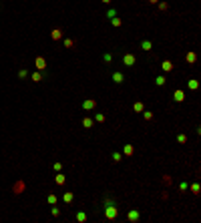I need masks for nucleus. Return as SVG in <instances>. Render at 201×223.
I'll use <instances>...</instances> for the list:
<instances>
[{"label": "nucleus", "mask_w": 201, "mask_h": 223, "mask_svg": "<svg viewBox=\"0 0 201 223\" xmlns=\"http://www.w3.org/2000/svg\"><path fill=\"white\" fill-rule=\"evenodd\" d=\"M62 201H64V203H73V201H75V193H73V191L62 193Z\"/></svg>", "instance_id": "8"}, {"label": "nucleus", "mask_w": 201, "mask_h": 223, "mask_svg": "<svg viewBox=\"0 0 201 223\" xmlns=\"http://www.w3.org/2000/svg\"><path fill=\"white\" fill-rule=\"evenodd\" d=\"M141 48H143V50H151V48H153V42H151L149 38H145V40L141 42Z\"/></svg>", "instance_id": "15"}, {"label": "nucleus", "mask_w": 201, "mask_h": 223, "mask_svg": "<svg viewBox=\"0 0 201 223\" xmlns=\"http://www.w3.org/2000/svg\"><path fill=\"white\" fill-rule=\"evenodd\" d=\"M191 191L197 195V193H199V185H197V183H193V185H191Z\"/></svg>", "instance_id": "34"}, {"label": "nucleus", "mask_w": 201, "mask_h": 223, "mask_svg": "<svg viewBox=\"0 0 201 223\" xmlns=\"http://www.w3.org/2000/svg\"><path fill=\"white\" fill-rule=\"evenodd\" d=\"M173 99H175V103H183V101H185V92H183V90H175Z\"/></svg>", "instance_id": "9"}, {"label": "nucleus", "mask_w": 201, "mask_h": 223, "mask_svg": "<svg viewBox=\"0 0 201 223\" xmlns=\"http://www.w3.org/2000/svg\"><path fill=\"white\" fill-rule=\"evenodd\" d=\"M133 111H135V113H143V111H145L143 103H135V105H133Z\"/></svg>", "instance_id": "18"}, {"label": "nucleus", "mask_w": 201, "mask_h": 223, "mask_svg": "<svg viewBox=\"0 0 201 223\" xmlns=\"http://www.w3.org/2000/svg\"><path fill=\"white\" fill-rule=\"evenodd\" d=\"M103 2H105V4H111V0H103Z\"/></svg>", "instance_id": "37"}, {"label": "nucleus", "mask_w": 201, "mask_h": 223, "mask_svg": "<svg viewBox=\"0 0 201 223\" xmlns=\"http://www.w3.org/2000/svg\"><path fill=\"white\" fill-rule=\"evenodd\" d=\"M64 46H67V48H73V46H75V42H73L71 38H67V40H64Z\"/></svg>", "instance_id": "31"}, {"label": "nucleus", "mask_w": 201, "mask_h": 223, "mask_svg": "<svg viewBox=\"0 0 201 223\" xmlns=\"http://www.w3.org/2000/svg\"><path fill=\"white\" fill-rule=\"evenodd\" d=\"M77 221H79V223L86 221V213H84V211H77Z\"/></svg>", "instance_id": "17"}, {"label": "nucleus", "mask_w": 201, "mask_h": 223, "mask_svg": "<svg viewBox=\"0 0 201 223\" xmlns=\"http://www.w3.org/2000/svg\"><path fill=\"white\" fill-rule=\"evenodd\" d=\"M103 215L109 219V221H115L117 217H119V209H117V199L111 195V193H107L105 195V199H103Z\"/></svg>", "instance_id": "1"}, {"label": "nucleus", "mask_w": 201, "mask_h": 223, "mask_svg": "<svg viewBox=\"0 0 201 223\" xmlns=\"http://www.w3.org/2000/svg\"><path fill=\"white\" fill-rule=\"evenodd\" d=\"M111 22H113V26H121V24H123V20L117 18V16H113V18H111Z\"/></svg>", "instance_id": "26"}, {"label": "nucleus", "mask_w": 201, "mask_h": 223, "mask_svg": "<svg viewBox=\"0 0 201 223\" xmlns=\"http://www.w3.org/2000/svg\"><path fill=\"white\" fill-rule=\"evenodd\" d=\"M187 187H189L187 181H181V183H179V189H181V191H187Z\"/></svg>", "instance_id": "29"}, {"label": "nucleus", "mask_w": 201, "mask_h": 223, "mask_svg": "<svg viewBox=\"0 0 201 223\" xmlns=\"http://www.w3.org/2000/svg\"><path fill=\"white\" fill-rule=\"evenodd\" d=\"M26 77H28V70L26 68H20L18 70V79H26Z\"/></svg>", "instance_id": "24"}, {"label": "nucleus", "mask_w": 201, "mask_h": 223, "mask_svg": "<svg viewBox=\"0 0 201 223\" xmlns=\"http://www.w3.org/2000/svg\"><path fill=\"white\" fill-rule=\"evenodd\" d=\"M187 87H189V90H197L199 89V83L195 79H191V81H187Z\"/></svg>", "instance_id": "13"}, {"label": "nucleus", "mask_w": 201, "mask_h": 223, "mask_svg": "<svg viewBox=\"0 0 201 223\" xmlns=\"http://www.w3.org/2000/svg\"><path fill=\"white\" fill-rule=\"evenodd\" d=\"M165 83H167V81H165V77H157V79H155V85H157V87H163Z\"/></svg>", "instance_id": "22"}, {"label": "nucleus", "mask_w": 201, "mask_h": 223, "mask_svg": "<svg viewBox=\"0 0 201 223\" xmlns=\"http://www.w3.org/2000/svg\"><path fill=\"white\" fill-rule=\"evenodd\" d=\"M133 153H135L133 145H125V147H123V155H125V157H131Z\"/></svg>", "instance_id": "11"}, {"label": "nucleus", "mask_w": 201, "mask_h": 223, "mask_svg": "<svg viewBox=\"0 0 201 223\" xmlns=\"http://www.w3.org/2000/svg\"><path fill=\"white\" fill-rule=\"evenodd\" d=\"M185 58H187V62H195V60H197V54H195V52H187Z\"/></svg>", "instance_id": "19"}, {"label": "nucleus", "mask_w": 201, "mask_h": 223, "mask_svg": "<svg viewBox=\"0 0 201 223\" xmlns=\"http://www.w3.org/2000/svg\"><path fill=\"white\" fill-rule=\"evenodd\" d=\"M161 68H163L165 73H171V70H173V64H171V60H163V64H161Z\"/></svg>", "instance_id": "12"}, {"label": "nucleus", "mask_w": 201, "mask_h": 223, "mask_svg": "<svg viewBox=\"0 0 201 223\" xmlns=\"http://www.w3.org/2000/svg\"><path fill=\"white\" fill-rule=\"evenodd\" d=\"M135 62H137L135 54H131V52H125V54H123V64H125V66H133Z\"/></svg>", "instance_id": "3"}, {"label": "nucleus", "mask_w": 201, "mask_h": 223, "mask_svg": "<svg viewBox=\"0 0 201 223\" xmlns=\"http://www.w3.org/2000/svg\"><path fill=\"white\" fill-rule=\"evenodd\" d=\"M95 107H97V101H95V99H84V101L80 103V109H82V111H93Z\"/></svg>", "instance_id": "2"}, {"label": "nucleus", "mask_w": 201, "mask_h": 223, "mask_svg": "<svg viewBox=\"0 0 201 223\" xmlns=\"http://www.w3.org/2000/svg\"><path fill=\"white\" fill-rule=\"evenodd\" d=\"M103 60H105V62H113V54H111V52H105V54H103Z\"/></svg>", "instance_id": "23"}, {"label": "nucleus", "mask_w": 201, "mask_h": 223, "mask_svg": "<svg viewBox=\"0 0 201 223\" xmlns=\"http://www.w3.org/2000/svg\"><path fill=\"white\" fill-rule=\"evenodd\" d=\"M50 213H52V217H58V215H60V209H58L56 205H52V209H50Z\"/></svg>", "instance_id": "25"}, {"label": "nucleus", "mask_w": 201, "mask_h": 223, "mask_svg": "<svg viewBox=\"0 0 201 223\" xmlns=\"http://www.w3.org/2000/svg\"><path fill=\"white\" fill-rule=\"evenodd\" d=\"M143 117L149 121V119H153V113H151V111H143Z\"/></svg>", "instance_id": "30"}, {"label": "nucleus", "mask_w": 201, "mask_h": 223, "mask_svg": "<svg viewBox=\"0 0 201 223\" xmlns=\"http://www.w3.org/2000/svg\"><path fill=\"white\" fill-rule=\"evenodd\" d=\"M113 16H117V8H111V10L107 12V18H109V20H111Z\"/></svg>", "instance_id": "27"}, {"label": "nucleus", "mask_w": 201, "mask_h": 223, "mask_svg": "<svg viewBox=\"0 0 201 223\" xmlns=\"http://www.w3.org/2000/svg\"><path fill=\"white\" fill-rule=\"evenodd\" d=\"M34 64H36L38 70H46V60H44L42 56H36V58H34Z\"/></svg>", "instance_id": "6"}, {"label": "nucleus", "mask_w": 201, "mask_h": 223, "mask_svg": "<svg viewBox=\"0 0 201 223\" xmlns=\"http://www.w3.org/2000/svg\"><path fill=\"white\" fill-rule=\"evenodd\" d=\"M42 79H46V73H42V70H36V73H32V81H34V83H40Z\"/></svg>", "instance_id": "7"}, {"label": "nucleus", "mask_w": 201, "mask_h": 223, "mask_svg": "<svg viewBox=\"0 0 201 223\" xmlns=\"http://www.w3.org/2000/svg\"><path fill=\"white\" fill-rule=\"evenodd\" d=\"M82 127H84V129H91V127H93V119H91V117H84V119H82Z\"/></svg>", "instance_id": "16"}, {"label": "nucleus", "mask_w": 201, "mask_h": 223, "mask_svg": "<svg viewBox=\"0 0 201 223\" xmlns=\"http://www.w3.org/2000/svg\"><path fill=\"white\" fill-rule=\"evenodd\" d=\"M95 121H97V123H103V121H105V115L97 113V115H95Z\"/></svg>", "instance_id": "28"}, {"label": "nucleus", "mask_w": 201, "mask_h": 223, "mask_svg": "<svg viewBox=\"0 0 201 223\" xmlns=\"http://www.w3.org/2000/svg\"><path fill=\"white\" fill-rule=\"evenodd\" d=\"M50 38H52V40H60V38H62V30L54 28V30L50 32Z\"/></svg>", "instance_id": "10"}, {"label": "nucleus", "mask_w": 201, "mask_h": 223, "mask_svg": "<svg viewBox=\"0 0 201 223\" xmlns=\"http://www.w3.org/2000/svg\"><path fill=\"white\" fill-rule=\"evenodd\" d=\"M127 219H129L131 223H137L139 219H141V211H139V209H131V211L127 213Z\"/></svg>", "instance_id": "4"}, {"label": "nucleus", "mask_w": 201, "mask_h": 223, "mask_svg": "<svg viewBox=\"0 0 201 223\" xmlns=\"http://www.w3.org/2000/svg\"><path fill=\"white\" fill-rule=\"evenodd\" d=\"M22 187H24V185H22V183H18V185H16V187H14V191H16V193H18V191H22Z\"/></svg>", "instance_id": "35"}, {"label": "nucleus", "mask_w": 201, "mask_h": 223, "mask_svg": "<svg viewBox=\"0 0 201 223\" xmlns=\"http://www.w3.org/2000/svg\"><path fill=\"white\" fill-rule=\"evenodd\" d=\"M64 181H67V179H64V175L58 171V173H56V177H54V183H56V185H64Z\"/></svg>", "instance_id": "14"}, {"label": "nucleus", "mask_w": 201, "mask_h": 223, "mask_svg": "<svg viewBox=\"0 0 201 223\" xmlns=\"http://www.w3.org/2000/svg\"><path fill=\"white\" fill-rule=\"evenodd\" d=\"M111 81H113V83H115V85H121V83H123V81H125V75H123V73H121V70H115V73H113V75H111Z\"/></svg>", "instance_id": "5"}, {"label": "nucleus", "mask_w": 201, "mask_h": 223, "mask_svg": "<svg viewBox=\"0 0 201 223\" xmlns=\"http://www.w3.org/2000/svg\"><path fill=\"white\" fill-rule=\"evenodd\" d=\"M177 141H179V143H181V145H183V143H185V141H187V137H185V135H177Z\"/></svg>", "instance_id": "32"}, {"label": "nucleus", "mask_w": 201, "mask_h": 223, "mask_svg": "<svg viewBox=\"0 0 201 223\" xmlns=\"http://www.w3.org/2000/svg\"><path fill=\"white\" fill-rule=\"evenodd\" d=\"M149 2H151V4H157V2H159V0H149Z\"/></svg>", "instance_id": "36"}, {"label": "nucleus", "mask_w": 201, "mask_h": 223, "mask_svg": "<svg viewBox=\"0 0 201 223\" xmlns=\"http://www.w3.org/2000/svg\"><path fill=\"white\" fill-rule=\"evenodd\" d=\"M52 169H54V171H60V169H62V163H58V161H56V163L52 165Z\"/></svg>", "instance_id": "33"}, {"label": "nucleus", "mask_w": 201, "mask_h": 223, "mask_svg": "<svg viewBox=\"0 0 201 223\" xmlns=\"http://www.w3.org/2000/svg\"><path fill=\"white\" fill-rule=\"evenodd\" d=\"M46 201H48V205H56L58 197H56V195H48V197H46Z\"/></svg>", "instance_id": "20"}, {"label": "nucleus", "mask_w": 201, "mask_h": 223, "mask_svg": "<svg viewBox=\"0 0 201 223\" xmlns=\"http://www.w3.org/2000/svg\"><path fill=\"white\" fill-rule=\"evenodd\" d=\"M111 157H113V161H115V163H119L121 159H123V153H119V151H115V153H113Z\"/></svg>", "instance_id": "21"}]
</instances>
